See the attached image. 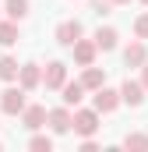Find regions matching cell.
<instances>
[{"label":"cell","instance_id":"23","mask_svg":"<svg viewBox=\"0 0 148 152\" xmlns=\"http://www.w3.org/2000/svg\"><path fill=\"white\" fill-rule=\"evenodd\" d=\"M145 4H148V0H145Z\"/></svg>","mask_w":148,"mask_h":152},{"label":"cell","instance_id":"21","mask_svg":"<svg viewBox=\"0 0 148 152\" xmlns=\"http://www.w3.org/2000/svg\"><path fill=\"white\" fill-rule=\"evenodd\" d=\"M145 88H148V64H145Z\"/></svg>","mask_w":148,"mask_h":152},{"label":"cell","instance_id":"9","mask_svg":"<svg viewBox=\"0 0 148 152\" xmlns=\"http://www.w3.org/2000/svg\"><path fill=\"white\" fill-rule=\"evenodd\" d=\"M145 42H131V46H127V53H123V60H127V64H131V67H141V64H145Z\"/></svg>","mask_w":148,"mask_h":152},{"label":"cell","instance_id":"7","mask_svg":"<svg viewBox=\"0 0 148 152\" xmlns=\"http://www.w3.org/2000/svg\"><path fill=\"white\" fill-rule=\"evenodd\" d=\"M74 60H78L81 67H88V64L95 60V42H81V39H78V42H74Z\"/></svg>","mask_w":148,"mask_h":152},{"label":"cell","instance_id":"19","mask_svg":"<svg viewBox=\"0 0 148 152\" xmlns=\"http://www.w3.org/2000/svg\"><path fill=\"white\" fill-rule=\"evenodd\" d=\"M32 149H36V152H49V149H53V142L42 138V134H36V138H32Z\"/></svg>","mask_w":148,"mask_h":152},{"label":"cell","instance_id":"15","mask_svg":"<svg viewBox=\"0 0 148 152\" xmlns=\"http://www.w3.org/2000/svg\"><path fill=\"white\" fill-rule=\"evenodd\" d=\"M39 85V67L36 64H25L21 67V88H36Z\"/></svg>","mask_w":148,"mask_h":152},{"label":"cell","instance_id":"6","mask_svg":"<svg viewBox=\"0 0 148 152\" xmlns=\"http://www.w3.org/2000/svg\"><path fill=\"white\" fill-rule=\"evenodd\" d=\"M71 124H74V117L67 113V110H53V113H49V127H53L57 134H67Z\"/></svg>","mask_w":148,"mask_h":152},{"label":"cell","instance_id":"3","mask_svg":"<svg viewBox=\"0 0 148 152\" xmlns=\"http://www.w3.org/2000/svg\"><path fill=\"white\" fill-rule=\"evenodd\" d=\"M64 78H67V67L60 64V60H53L49 67H46V88H64Z\"/></svg>","mask_w":148,"mask_h":152},{"label":"cell","instance_id":"1","mask_svg":"<svg viewBox=\"0 0 148 152\" xmlns=\"http://www.w3.org/2000/svg\"><path fill=\"white\" fill-rule=\"evenodd\" d=\"M0 106H4V113H25V88H7L4 96H0Z\"/></svg>","mask_w":148,"mask_h":152},{"label":"cell","instance_id":"20","mask_svg":"<svg viewBox=\"0 0 148 152\" xmlns=\"http://www.w3.org/2000/svg\"><path fill=\"white\" fill-rule=\"evenodd\" d=\"M134 32H138V39H148V14H141L134 21Z\"/></svg>","mask_w":148,"mask_h":152},{"label":"cell","instance_id":"4","mask_svg":"<svg viewBox=\"0 0 148 152\" xmlns=\"http://www.w3.org/2000/svg\"><path fill=\"white\" fill-rule=\"evenodd\" d=\"M57 39H60L64 46H74V42L81 39V25H78V21H64V25L57 28Z\"/></svg>","mask_w":148,"mask_h":152},{"label":"cell","instance_id":"18","mask_svg":"<svg viewBox=\"0 0 148 152\" xmlns=\"http://www.w3.org/2000/svg\"><path fill=\"white\" fill-rule=\"evenodd\" d=\"M123 145H127V149H148V138H145V134H127Z\"/></svg>","mask_w":148,"mask_h":152},{"label":"cell","instance_id":"16","mask_svg":"<svg viewBox=\"0 0 148 152\" xmlns=\"http://www.w3.org/2000/svg\"><path fill=\"white\" fill-rule=\"evenodd\" d=\"M95 46H99V50H113V46H116V32H113V28H99V32H95Z\"/></svg>","mask_w":148,"mask_h":152},{"label":"cell","instance_id":"8","mask_svg":"<svg viewBox=\"0 0 148 152\" xmlns=\"http://www.w3.org/2000/svg\"><path fill=\"white\" fill-rule=\"evenodd\" d=\"M141 92H145V88H141L138 81H123V88H120V99H123V103H131V106H138V103L145 99Z\"/></svg>","mask_w":148,"mask_h":152},{"label":"cell","instance_id":"12","mask_svg":"<svg viewBox=\"0 0 148 152\" xmlns=\"http://www.w3.org/2000/svg\"><path fill=\"white\" fill-rule=\"evenodd\" d=\"M18 42V25L14 21H4L0 25V46H14Z\"/></svg>","mask_w":148,"mask_h":152},{"label":"cell","instance_id":"14","mask_svg":"<svg viewBox=\"0 0 148 152\" xmlns=\"http://www.w3.org/2000/svg\"><path fill=\"white\" fill-rule=\"evenodd\" d=\"M81 81H85V88H102L106 75H102L99 67H92V64H88V71H85V78H81Z\"/></svg>","mask_w":148,"mask_h":152},{"label":"cell","instance_id":"17","mask_svg":"<svg viewBox=\"0 0 148 152\" xmlns=\"http://www.w3.org/2000/svg\"><path fill=\"white\" fill-rule=\"evenodd\" d=\"M7 14L18 21V18H25L28 14V0H7Z\"/></svg>","mask_w":148,"mask_h":152},{"label":"cell","instance_id":"5","mask_svg":"<svg viewBox=\"0 0 148 152\" xmlns=\"http://www.w3.org/2000/svg\"><path fill=\"white\" fill-rule=\"evenodd\" d=\"M116 103H120V96H116L113 88H99V96H95V110H99V113L116 110Z\"/></svg>","mask_w":148,"mask_h":152},{"label":"cell","instance_id":"13","mask_svg":"<svg viewBox=\"0 0 148 152\" xmlns=\"http://www.w3.org/2000/svg\"><path fill=\"white\" fill-rule=\"evenodd\" d=\"M18 75H21V67H18V60H11V57H4V60H0V78H4V81H14Z\"/></svg>","mask_w":148,"mask_h":152},{"label":"cell","instance_id":"22","mask_svg":"<svg viewBox=\"0 0 148 152\" xmlns=\"http://www.w3.org/2000/svg\"><path fill=\"white\" fill-rule=\"evenodd\" d=\"M113 4H131V0H113Z\"/></svg>","mask_w":148,"mask_h":152},{"label":"cell","instance_id":"10","mask_svg":"<svg viewBox=\"0 0 148 152\" xmlns=\"http://www.w3.org/2000/svg\"><path fill=\"white\" fill-rule=\"evenodd\" d=\"M81 96H85V81H71V85H64V103H67V106H78Z\"/></svg>","mask_w":148,"mask_h":152},{"label":"cell","instance_id":"2","mask_svg":"<svg viewBox=\"0 0 148 152\" xmlns=\"http://www.w3.org/2000/svg\"><path fill=\"white\" fill-rule=\"evenodd\" d=\"M95 127H99L95 110H78V113H74V131H78V134H92Z\"/></svg>","mask_w":148,"mask_h":152},{"label":"cell","instance_id":"11","mask_svg":"<svg viewBox=\"0 0 148 152\" xmlns=\"http://www.w3.org/2000/svg\"><path fill=\"white\" fill-rule=\"evenodd\" d=\"M42 120H46V110H42V106H28V110H25V127H28V131L42 127Z\"/></svg>","mask_w":148,"mask_h":152}]
</instances>
